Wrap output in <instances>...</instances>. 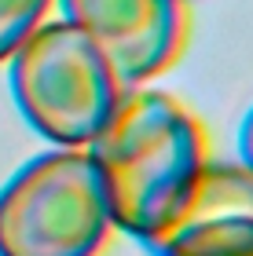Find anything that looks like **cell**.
<instances>
[{
  "label": "cell",
  "instance_id": "1",
  "mask_svg": "<svg viewBox=\"0 0 253 256\" xmlns=\"http://www.w3.org/2000/svg\"><path fill=\"white\" fill-rule=\"evenodd\" d=\"M88 146L114 227L147 246L183 220L209 161L198 121L154 88L125 92Z\"/></svg>",
  "mask_w": 253,
  "mask_h": 256
},
{
  "label": "cell",
  "instance_id": "2",
  "mask_svg": "<svg viewBox=\"0 0 253 256\" xmlns=\"http://www.w3.org/2000/svg\"><path fill=\"white\" fill-rule=\"evenodd\" d=\"M8 77L22 118L44 139L70 150L92 143L129 92L103 52L63 18L37 26L11 52Z\"/></svg>",
  "mask_w": 253,
  "mask_h": 256
},
{
  "label": "cell",
  "instance_id": "3",
  "mask_svg": "<svg viewBox=\"0 0 253 256\" xmlns=\"http://www.w3.org/2000/svg\"><path fill=\"white\" fill-rule=\"evenodd\" d=\"M114 227L85 150H48L0 187V256H96Z\"/></svg>",
  "mask_w": 253,
  "mask_h": 256
},
{
  "label": "cell",
  "instance_id": "4",
  "mask_svg": "<svg viewBox=\"0 0 253 256\" xmlns=\"http://www.w3.org/2000/svg\"><path fill=\"white\" fill-rule=\"evenodd\" d=\"M70 22L103 52L121 88H140L183 48L187 11L183 0H59Z\"/></svg>",
  "mask_w": 253,
  "mask_h": 256
},
{
  "label": "cell",
  "instance_id": "5",
  "mask_svg": "<svg viewBox=\"0 0 253 256\" xmlns=\"http://www.w3.org/2000/svg\"><path fill=\"white\" fill-rule=\"evenodd\" d=\"M151 256H253V216H183L151 242Z\"/></svg>",
  "mask_w": 253,
  "mask_h": 256
},
{
  "label": "cell",
  "instance_id": "6",
  "mask_svg": "<svg viewBox=\"0 0 253 256\" xmlns=\"http://www.w3.org/2000/svg\"><path fill=\"white\" fill-rule=\"evenodd\" d=\"M253 216V172L246 165L227 161H205L198 190L183 216Z\"/></svg>",
  "mask_w": 253,
  "mask_h": 256
},
{
  "label": "cell",
  "instance_id": "7",
  "mask_svg": "<svg viewBox=\"0 0 253 256\" xmlns=\"http://www.w3.org/2000/svg\"><path fill=\"white\" fill-rule=\"evenodd\" d=\"M52 0H0V62L41 26Z\"/></svg>",
  "mask_w": 253,
  "mask_h": 256
},
{
  "label": "cell",
  "instance_id": "8",
  "mask_svg": "<svg viewBox=\"0 0 253 256\" xmlns=\"http://www.w3.org/2000/svg\"><path fill=\"white\" fill-rule=\"evenodd\" d=\"M238 161L253 172V106L242 118V124H238Z\"/></svg>",
  "mask_w": 253,
  "mask_h": 256
}]
</instances>
